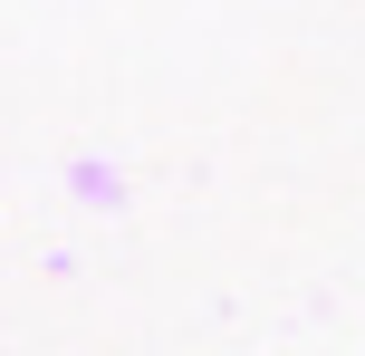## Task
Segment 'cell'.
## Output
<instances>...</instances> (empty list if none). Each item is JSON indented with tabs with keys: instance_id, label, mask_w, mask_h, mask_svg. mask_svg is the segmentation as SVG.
Returning <instances> with one entry per match:
<instances>
[]
</instances>
